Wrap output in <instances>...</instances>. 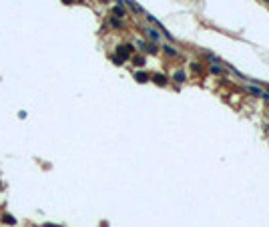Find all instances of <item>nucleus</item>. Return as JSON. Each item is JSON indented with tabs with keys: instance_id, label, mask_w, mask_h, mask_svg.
Wrapping results in <instances>:
<instances>
[{
	"instance_id": "nucleus-1",
	"label": "nucleus",
	"mask_w": 269,
	"mask_h": 227,
	"mask_svg": "<svg viewBox=\"0 0 269 227\" xmlns=\"http://www.w3.org/2000/svg\"><path fill=\"white\" fill-rule=\"evenodd\" d=\"M145 34H147L151 40H159V32H157L155 28H147V30H145Z\"/></svg>"
},
{
	"instance_id": "nucleus-2",
	"label": "nucleus",
	"mask_w": 269,
	"mask_h": 227,
	"mask_svg": "<svg viewBox=\"0 0 269 227\" xmlns=\"http://www.w3.org/2000/svg\"><path fill=\"white\" fill-rule=\"evenodd\" d=\"M153 79H155V82L157 85H167V76H165V74H155V76H153Z\"/></svg>"
},
{
	"instance_id": "nucleus-3",
	"label": "nucleus",
	"mask_w": 269,
	"mask_h": 227,
	"mask_svg": "<svg viewBox=\"0 0 269 227\" xmlns=\"http://www.w3.org/2000/svg\"><path fill=\"white\" fill-rule=\"evenodd\" d=\"M119 54H121V60L127 58L129 54H131V46H121V48H119Z\"/></svg>"
},
{
	"instance_id": "nucleus-4",
	"label": "nucleus",
	"mask_w": 269,
	"mask_h": 227,
	"mask_svg": "<svg viewBox=\"0 0 269 227\" xmlns=\"http://www.w3.org/2000/svg\"><path fill=\"white\" fill-rule=\"evenodd\" d=\"M134 79L141 80V82H147V80H149V74H145V73H137V74H134Z\"/></svg>"
},
{
	"instance_id": "nucleus-5",
	"label": "nucleus",
	"mask_w": 269,
	"mask_h": 227,
	"mask_svg": "<svg viewBox=\"0 0 269 227\" xmlns=\"http://www.w3.org/2000/svg\"><path fill=\"white\" fill-rule=\"evenodd\" d=\"M165 52H167L169 54V56H175V48H173V46H167V44H165Z\"/></svg>"
},
{
	"instance_id": "nucleus-6",
	"label": "nucleus",
	"mask_w": 269,
	"mask_h": 227,
	"mask_svg": "<svg viewBox=\"0 0 269 227\" xmlns=\"http://www.w3.org/2000/svg\"><path fill=\"white\" fill-rule=\"evenodd\" d=\"M183 79H185V74H183L181 70H177V74H175V80H177V82H181Z\"/></svg>"
},
{
	"instance_id": "nucleus-7",
	"label": "nucleus",
	"mask_w": 269,
	"mask_h": 227,
	"mask_svg": "<svg viewBox=\"0 0 269 227\" xmlns=\"http://www.w3.org/2000/svg\"><path fill=\"white\" fill-rule=\"evenodd\" d=\"M114 14H119V16H123L125 12H123V8H119V6H117V8H114Z\"/></svg>"
},
{
	"instance_id": "nucleus-8",
	"label": "nucleus",
	"mask_w": 269,
	"mask_h": 227,
	"mask_svg": "<svg viewBox=\"0 0 269 227\" xmlns=\"http://www.w3.org/2000/svg\"><path fill=\"white\" fill-rule=\"evenodd\" d=\"M67 4H70V0H67Z\"/></svg>"
},
{
	"instance_id": "nucleus-9",
	"label": "nucleus",
	"mask_w": 269,
	"mask_h": 227,
	"mask_svg": "<svg viewBox=\"0 0 269 227\" xmlns=\"http://www.w3.org/2000/svg\"><path fill=\"white\" fill-rule=\"evenodd\" d=\"M267 2H269V0H267Z\"/></svg>"
}]
</instances>
